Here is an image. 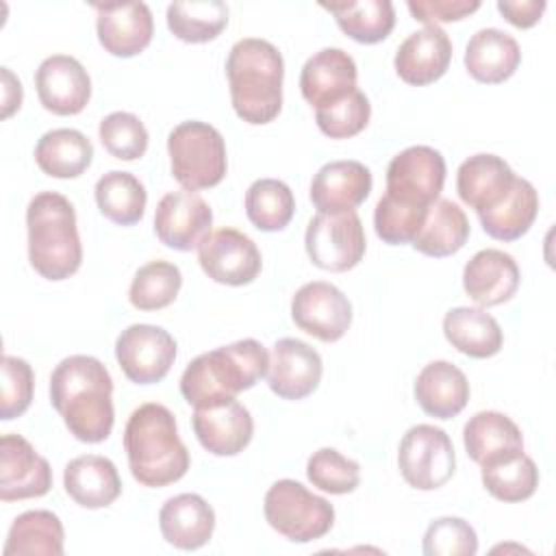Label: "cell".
I'll return each instance as SVG.
<instances>
[{
	"instance_id": "47",
	"label": "cell",
	"mask_w": 556,
	"mask_h": 556,
	"mask_svg": "<svg viewBox=\"0 0 556 556\" xmlns=\"http://www.w3.org/2000/svg\"><path fill=\"white\" fill-rule=\"evenodd\" d=\"M480 9L478 0H410L408 11L417 22H424L426 26L439 22H458L473 11Z\"/></svg>"
},
{
	"instance_id": "18",
	"label": "cell",
	"mask_w": 556,
	"mask_h": 556,
	"mask_svg": "<svg viewBox=\"0 0 556 556\" xmlns=\"http://www.w3.org/2000/svg\"><path fill=\"white\" fill-rule=\"evenodd\" d=\"M321 356L308 343L285 337L274 343L267 384L282 400H302L311 395L321 380Z\"/></svg>"
},
{
	"instance_id": "46",
	"label": "cell",
	"mask_w": 556,
	"mask_h": 556,
	"mask_svg": "<svg viewBox=\"0 0 556 556\" xmlns=\"http://www.w3.org/2000/svg\"><path fill=\"white\" fill-rule=\"evenodd\" d=\"M2 395H0V419L11 421L26 413L33 402L35 374L33 367L17 356H2Z\"/></svg>"
},
{
	"instance_id": "10",
	"label": "cell",
	"mask_w": 556,
	"mask_h": 556,
	"mask_svg": "<svg viewBox=\"0 0 556 556\" xmlns=\"http://www.w3.org/2000/svg\"><path fill=\"white\" fill-rule=\"evenodd\" d=\"M443 182V154L430 146H410L391 159L384 195L406 206L428 208L439 200Z\"/></svg>"
},
{
	"instance_id": "30",
	"label": "cell",
	"mask_w": 556,
	"mask_h": 556,
	"mask_svg": "<svg viewBox=\"0 0 556 556\" xmlns=\"http://www.w3.org/2000/svg\"><path fill=\"white\" fill-rule=\"evenodd\" d=\"M443 334L460 354L471 358H489L502 350L504 334L493 315L484 308L456 306L443 317Z\"/></svg>"
},
{
	"instance_id": "27",
	"label": "cell",
	"mask_w": 556,
	"mask_h": 556,
	"mask_svg": "<svg viewBox=\"0 0 556 556\" xmlns=\"http://www.w3.org/2000/svg\"><path fill=\"white\" fill-rule=\"evenodd\" d=\"M65 493L83 508H106L122 493V480L113 460L100 454H85L65 465Z\"/></svg>"
},
{
	"instance_id": "26",
	"label": "cell",
	"mask_w": 556,
	"mask_h": 556,
	"mask_svg": "<svg viewBox=\"0 0 556 556\" xmlns=\"http://www.w3.org/2000/svg\"><path fill=\"white\" fill-rule=\"evenodd\" d=\"M515 178V172L502 156L482 152L460 163L456 172V191L467 206L482 213L504 200Z\"/></svg>"
},
{
	"instance_id": "25",
	"label": "cell",
	"mask_w": 556,
	"mask_h": 556,
	"mask_svg": "<svg viewBox=\"0 0 556 556\" xmlns=\"http://www.w3.org/2000/svg\"><path fill=\"white\" fill-rule=\"evenodd\" d=\"M163 539L178 549H200L215 530V510L198 493H180L169 497L159 513Z\"/></svg>"
},
{
	"instance_id": "35",
	"label": "cell",
	"mask_w": 556,
	"mask_h": 556,
	"mask_svg": "<svg viewBox=\"0 0 556 556\" xmlns=\"http://www.w3.org/2000/svg\"><path fill=\"white\" fill-rule=\"evenodd\" d=\"M63 523L50 510H26L17 515L9 528L4 556H61L63 554Z\"/></svg>"
},
{
	"instance_id": "40",
	"label": "cell",
	"mask_w": 556,
	"mask_h": 556,
	"mask_svg": "<svg viewBox=\"0 0 556 556\" xmlns=\"http://www.w3.org/2000/svg\"><path fill=\"white\" fill-rule=\"evenodd\" d=\"M482 484L495 500L523 502L539 486V469L530 456L521 454L513 460L482 467Z\"/></svg>"
},
{
	"instance_id": "44",
	"label": "cell",
	"mask_w": 556,
	"mask_h": 556,
	"mask_svg": "<svg viewBox=\"0 0 556 556\" xmlns=\"http://www.w3.org/2000/svg\"><path fill=\"white\" fill-rule=\"evenodd\" d=\"M371 117V104L363 91H354L341 102L315 111L319 130L330 139H350L358 135Z\"/></svg>"
},
{
	"instance_id": "20",
	"label": "cell",
	"mask_w": 556,
	"mask_h": 556,
	"mask_svg": "<svg viewBox=\"0 0 556 556\" xmlns=\"http://www.w3.org/2000/svg\"><path fill=\"white\" fill-rule=\"evenodd\" d=\"M98 11L96 33L100 46L113 56H135L143 52L154 35V20L146 2L93 4Z\"/></svg>"
},
{
	"instance_id": "11",
	"label": "cell",
	"mask_w": 556,
	"mask_h": 556,
	"mask_svg": "<svg viewBox=\"0 0 556 556\" xmlns=\"http://www.w3.org/2000/svg\"><path fill=\"white\" fill-rule=\"evenodd\" d=\"M115 358L130 382L154 384L169 374L176 361V341L161 326L132 324L119 332Z\"/></svg>"
},
{
	"instance_id": "39",
	"label": "cell",
	"mask_w": 556,
	"mask_h": 556,
	"mask_svg": "<svg viewBox=\"0 0 556 556\" xmlns=\"http://www.w3.org/2000/svg\"><path fill=\"white\" fill-rule=\"evenodd\" d=\"M182 287V274L174 263L152 261L137 269L128 300L139 311H161L169 306Z\"/></svg>"
},
{
	"instance_id": "2",
	"label": "cell",
	"mask_w": 556,
	"mask_h": 556,
	"mask_svg": "<svg viewBox=\"0 0 556 556\" xmlns=\"http://www.w3.org/2000/svg\"><path fill=\"white\" fill-rule=\"evenodd\" d=\"M124 450L132 478L150 489L178 482L189 469V452L178 437L176 419L167 406L156 402L130 413Z\"/></svg>"
},
{
	"instance_id": "42",
	"label": "cell",
	"mask_w": 556,
	"mask_h": 556,
	"mask_svg": "<svg viewBox=\"0 0 556 556\" xmlns=\"http://www.w3.org/2000/svg\"><path fill=\"white\" fill-rule=\"evenodd\" d=\"M100 141L109 154L119 161H137L148 150V130L143 122L126 111L109 113L98 128Z\"/></svg>"
},
{
	"instance_id": "43",
	"label": "cell",
	"mask_w": 556,
	"mask_h": 556,
	"mask_svg": "<svg viewBox=\"0 0 556 556\" xmlns=\"http://www.w3.org/2000/svg\"><path fill=\"white\" fill-rule=\"evenodd\" d=\"M428 208L406 206V204L391 200L389 195H382L374 211L376 235L389 245L413 243V239L417 237V232L426 219Z\"/></svg>"
},
{
	"instance_id": "41",
	"label": "cell",
	"mask_w": 556,
	"mask_h": 556,
	"mask_svg": "<svg viewBox=\"0 0 556 556\" xmlns=\"http://www.w3.org/2000/svg\"><path fill=\"white\" fill-rule=\"evenodd\" d=\"M306 476L313 486L332 495H345L358 486L361 465L334 447H321L311 454L306 463Z\"/></svg>"
},
{
	"instance_id": "4",
	"label": "cell",
	"mask_w": 556,
	"mask_h": 556,
	"mask_svg": "<svg viewBox=\"0 0 556 556\" xmlns=\"http://www.w3.org/2000/svg\"><path fill=\"white\" fill-rule=\"evenodd\" d=\"M267 367L269 354L263 343L241 339L195 356L180 376V393L193 408L208 406L252 389Z\"/></svg>"
},
{
	"instance_id": "49",
	"label": "cell",
	"mask_w": 556,
	"mask_h": 556,
	"mask_svg": "<svg viewBox=\"0 0 556 556\" xmlns=\"http://www.w3.org/2000/svg\"><path fill=\"white\" fill-rule=\"evenodd\" d=\"M2 72V117H11L13 111L22 106V83L9 67H0Z\"/></svg>"
},
{
	"instance_id": "3",
	"label": "cell",
	"mask_w": 556,
	"mask_h": 556,
	"mask_svg": "<svg viewBox=\"0 0 556 556\" xmlns=\"http://www.w3.org/2000/svg\"><path fill=\"white\" fill-rule=\"evenodd\" d=\"M226 76L235 113L263 126L278 117L282 109L285 61L278 48L265 39H239L226 59Z\"/></svg>"
},
{
	"instance_id": "48",
	"label": "cell",
	"mask_w": 556,
	"mask_h": 556,
	"mask_svg": "<svg viewBox=\"0 0 556 556\" xmlns=\"http://www.w3.org/2000/svg\"><path fill=\"white\" fill-rule=\"evenodd\" d=\"M545 0H500L497 11L506 17L517 28H530L534 26L543 11H545Z\"/></svg>"
},
{
	"instance_id": "19",
	"label": "cell",
	"mask_w": 556,
	"mask_h": 556,
	"mask_svg": "<svg viewBox=\"0 0 556 556\" xmlns=\"http://www.w3.org/2000/svg\"><path fill=\"white\" fill-rule=\"evenodd\" d=\"M358 70L354 59L341 48L315 52L300 72V91L315 111L332 106L356 91Z\"/></svg>"
},
{
	"instance_id": "21",
	"label": "cell",
	"mask_w": 556,
	"mask_h": 556,
	"mask_svg": "<svg viewBox=\"0 0 556 556\" xmlns=\"http://www.w3.org/2000/svg\"><path fill=\"white\" fill-rule=\"evenodd\" d=\"M452 61V41L441 26H424L410 33L397 48L393 65L397 76L415 87L439 80Z\"/></svg>"
},
{
	"instance_id": "12",
	"label": "cell",
	"mask_w": 556,
	"mask_h": 556,
	"mask_svg": "<svg viewBox=\"0 0 556 556\" xmlns=\"http://www.w3.org/2000/svg\"><path fill=\"white\" fill-rule=\"evenodd\" d=\"M198 261L211 280L228 287L250 285L263 267L256 243L237 228L208 232L198 245Z\"/></svg>"
},
{
	"instance_id": "33",
	"label": "cell",
	"mask_w": 556,
	"mask_h": 556,
	"mask_svg": "<svg viewBox=\"0 0 556 556\" xmlns=\"http://www.w3.org/2000/svg\"><path fill=\"white\" fill-rule=\"evenodd\" d=\"M469 239V222L463 208L439 198L426 213V219L413 239V248L426 256L443 258L456 254Z\"/></svg>"
},
{
	"instance_id": "32",
	"label": "cell",
	"mask_w": 556,
	"mask_h": 556,
	"mask_svg": "<svg viewBox=\"0 0 556 556\" xmlns=\"http://www.w3.org/2000/svg\"><path fill=\"white\" fill-rule=\"evenodd\" d=\"M93 161L91 141L76 128H54L35 146V163L52 178H78Z\"/></svg>"
},
{
	"instance_id": "8",
	"label": "cell",
	"mask_w": 556,
	"mask_h": 556,
	"mask_svg": "<svg viewBox=\"0 0 556 556\" xmlns=\"http://www.w3.org/2000/svg\"><path fill=\"white\" fill-rule=\"evenodd\" d=\"M397 467L413 489L434 491L443 486L456 469L452 439L430 424L408 428L397 447Z\"/></svg>"
},
{
	"instance_id": "5",
	"label": "cell",
	"mask_w": 556,
	"mask_h": 556,
	"mask_svg": "<svg viewBox=\"0 0 556 556\" xmlns=\"http://www.w3.org/2000/svg\"><path fill=\"white\" fill-rule=\"evenodd\" d=\"M28 261L46 280H65L83 263V245L76 228L74 204L56 193H37L26 208Z\"/></svg>"
},
{
	"instance_id": "9",
	"label": "cell",
	"mask_w": 556,
	"mask_h": 556,
	"mask_svg": "<svg viewBox=\"0 0 556 556\" xmlns=\"http://www.w3.org/2000/svg\"><path fill=\"white\" fill-rule=\"evenodd\" d=\"M311 263L326 271H348L365 256V230L356 211L317 213L304 235Z\"/></svg>"
},
{
	"instance_id": "17",
	"label": "cell",
	"mask_w": 556,
	"mask_h": 556,
	"mask_svg": "<svg viewBox=\"0 0 556 556\" xmlns=\"http://www.w3.org/2000/svg\"><path fill=\"white\" fill-rule=\"evenodd\" d=\"M191 426L200 445L215 456H235L243 452L254 434L250 410L235 397L195 408Z\"/></svg>"
},
{
	"instance_id": "36",
	"label": "cell",
	"mask_w": 556,
	"mask_h": 556,
	"mask_svg": "<svg viewBox=\"0 0 556 556\" xmlns=\"http://www.w3.org/2000/svg\"><path fill=\"white\" fill-rule=\"evenodd\" d=\"M96 204L100 213L119 226L141 222L146 213L148 193L141 180L128 172L113 169L96 182Z\"/></svg>"
},
{
	"instance_id": "16",
	"label": "cell",
	"mask_w": 556,
	"mask_h": 556,
	"mask_svg": "<svg viewBox=\"0 0 556 556\" xmlns=\"http://www.w3.org/2000/svg\"><path fill=\"white\" fill-rule=\"evenodd\" d=\"M39 102L54 115H78L91 98V78L70 54H52L35 72Z\"/></svg>"
},
{
	"instance_id": "1",
	"label": "cell",
	"mask_w": 556,
	"mask_h": 556,
	"mask_svg": "<svg viewBox=\"0 0 556 556\" xmlns=\"http://www.w3.org/2000/svg\"><path fill=\"white\" fill-rule=\"evenodd\" d=\"M50 402L78 441L109 439L115 421L113 378L102 361L87 354L63 358L50 376Z\"/></svg>"
},
{
	"instance_id": "23",
	"label": "cell",
	"mask_w": 556,
	"mask_h": 556,
	"mask_svg": "<svg viewBox=\"0 0 556 556\" xmlns=\"http://www.w3.org/2000/svg\"><path fill=\"white\" fill-rule=\"evenodd\" d=\"M467 456L480 467L513 460L523 454V437L519 426L504 413L480 410L463 428Z\"/></svg>"
},
{
	"instance_id": "13",
	"label": "cell",
	"mask_w": 556,
	"mask_h": 556,
	"mask_svg": "<svg viewBox=\"0 0 556 556\" xmlns=\"http://www.w3.org/2000/svg\"><path fill=\"white\" fill-rule=\"evenodd\" d=\"M291 317L306 334L332 343L348 332L352 324V304L334 285L313 280L295 291L291 300Z\"/></svg>"
},
{
	"instance_id": "31",
	"label": "cell",
	"mask_w": 556,
	"mask_h": 556,
	"mask_svg": "<svg viewBox=\"0 0 556 556\" xmlns=\"http://www.w3.org/2000/svg\"><path fill=\"white\" fill-rule=\"evenodd\" d=\"M539 213V193L526 178H515L500 204L478 213L482 230L497 241H515L526 235Z\"/></svg>"
},
{
	"instance_id": "14",
	"label": "cell",
	"mask_w": 556,
	"mask_h": 556,
	"mask_svg": "<svg viewBox=\"0 0 556 556\" xmlns=\"http://www.w3.org/2000/svg\"><path fill=\"white\" fill-rule=\"evenodd\" d=\"M213 211L208 202L189 189L172 191L161 198L154 211V232L172 250L189 252L211 232Z\"/></svg>"
},
{
	"instance_id": "37",
	"label": "cell",
	"mask_w": 556,
	"mask_h": 556,
	"mask_svg": "<svg viewBox=\"0 0 556 556\" xmlns=\"http://www.w3.org/2000/svg\"><path fill=\"white\" fill-rule=\"evenodd\" d=\"M228 24V7L222 0L172 2L167 7V28L187 43H206L222 35Z\"/></svg>"
},
{
	"instance_id": "24",
	"label": "cell",
	"mask_w": 556,
	"mask_h": 556,
	"mask_svg": "<svg viewBox=\"0 0 556 556\" xmlns=\"http://www.w3.org/2000/svg\"><path fill=\"white\" fill-rule=\"evenodd\" d=\"M371 172L358 161H330L311 182V202L319 213L354 211L371 191Z\"/></svg>"
},
{
	"instance_id": "15",
	"label": "cell",
	"mask_w": 556,
	"mask_h": 556,
	"mask_svg": "<svg viewBox=\"0 0 556 556\" xmlns=\"http://www.w3.org/2000/svg\"><path fill=\"white\" fill-rule=\"evenodd\" d=\"M52 486V469L22 434L0 439V500L41 497Z\"/></svg>"
},
{
	"instance_id": "29",
	"label": "cell",
	"mask_w": 556,
	"mask_h": 556,
	"mask_svg": "<svg viewBox=\"0 0 556 556\" xmlns=\"http://www.w3.org/2000/svg\"><path fill=\"white\" fill-rule=\"evenodd\" d=\"M521 63V50L515 37L500 28H480L465 48V67L471 78L486 85L508 80Z\"/></svg>"
},
{
	"instance_id": "34",
	"label": "cell",
	"mask_w": 556,
	"mask_h": 556,
	"mask_svg": "<svg viewBox=\"0 0 556 556\" xmlns=\"http://www.w3.org/2000/svg\"><path fill=\"white\" fill-rule=\"evenodd\" d=\"M321 9L334 15L339 28L350 39L367 46L387 39L395 26V9L391 0L321 2Z\"/></svg>"
},
{
	"instance_id": "7",
	"label": "cell",
	"mask_w": 556,
	"mask_h": 556,
	"mask_svg": "<svg viewBox=\"0 0 556 556\" xmlns=\"http://www.w3.org/2000/svg\"><path fill=\"white\" fill-rule=\"evenodd\" d=\"M263 510L267 523L293 543L317 541L334 523L332 504L291 478H282L269 486Z\"/></svg>"
},
{
	"instance_id": "38",
	"label": "cell",
	"mask_w": 556,
	"mask_h": 556,
	"mask_svg": "<svg viewBox=\"0 0 556 556\" xmlns=\"http://www.w3.org/2000/svg\"><path fill=\"white\" fill-rule=\"evenodd\" d=\"M245 213L258 230L278 232L295 213L293 191L276 178L254 180L245 191Z\"/></svg>"
},
{
	"instance_id": "6",
	"label": "cell",
	"mask_w": 556,
	"mask_h": 556,
	"mask_svg": "<svg viewBox=\"0 0 556 556\" xmlns=\"http://www.w3.org/2000/svg\"><path fill=\"white\" fill-rule=\"evenodd\" d=\"M172 176L182 189L200 191L224 180L228 169L226 143L222 132L198 119L178 124L167 137Z\"/></svg>"
},
{
	"instance_id": "28",
	"label": "cell",
	"mask_w": 556,
	"mask_h": 556,
	"mask_svg": "<svg viewBox=\"0 0 556 556\" xmlns=\"http://www.w3.org/2000/svg\"><path fill=\"white\" fill-rule=\"evenodd\" d=\"M415 400L426 415L452 419L469 402L467 376L447 361H432L415 378Z\"/></svg>"
},
{
	"instance_id": "22",
	"label": "cell",
	"mask_w": 556,
	"mask_h": 556,
	"mask_svg": "<svg viewBox=\"0 0 556 556\" xmlns=\"http://www.w3.org/2000/svg\"><path fill=\"white\" fill-rule=\"evenodd\" d=\"M519 280L515 258L497 248L476 252L463 269L465 293L482 308L508 302L517 293Z\"/></svg>"
},
{
	"instance_id": "45",
	"label": "cell",
	"mask_w": 556,
	"mask_h": 556,
	"mask_svg": "<svg viewBox=\"0 0 556 556\" xmlns=\"http://www.w3.org/2000/svg\"><path fill=\"white\" fill-rule=\"evenodd\" d=\"M476 552V530L460 517H439L424 534L426 556H473Z\"/></svg>"
}]
</instances>
